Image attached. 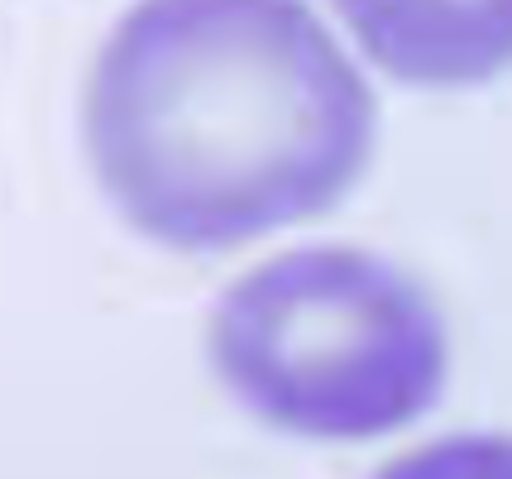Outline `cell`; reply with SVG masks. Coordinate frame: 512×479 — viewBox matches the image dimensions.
<instances>
[{
    "instance_id": "1",
    "label": "cell",
    "mask_w": 512,
    "mask_h": 479,
    "mask_svg": "<svg viewBox=\"0 0 512 479\" xmlns=\"http://www.w3.org/2000/svg\"><path fill=\"white\" fill-rule=\"evenodd\" d=\"M115 216L173 254H225L345 202L379 101L307 0H139L82 92Z\"/></svg>"
},
{
    "instance_id": "2",
    "label": "cell",
    "mask_w": 512,
    "mask_h": 479,
    "mask_svg": "<svg viewBox=\"0 0 512 479\" xmlns=\"http://www.w3.org/2000/svg\"><path fill=\"white\" fill-rule=\"evenodd\" d=\"M206 345L216 379L249 417L331 446L407 432L450 379L436 297L355 245H302L235 278Z\"/></svg>"
},
{
    "instance_id": "3",
    "label": "cell",
    "mask_w": 512,
    "mask_h": 479,
    "mask_svg": "<svg viewBox=\"0 0 512 479\" xmlns=\"http://www.w3.org/2000/svg\"><path fill=\"white\" fill-rule=\"evenodd\" d=\"M393 82L422 92L489 87L508 68V0H331Z\"/></svg>"
}]
</instances>
